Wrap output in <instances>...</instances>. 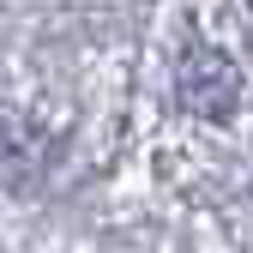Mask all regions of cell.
<instances>
[{"instance_id": "6da1fadb", "label": "cell", "mask_w": 253, "mask_h": 253, "mask_svg": "<svg viewBox=\"0 0 253 253\" xmlns=\"http://www.w3.org/2000/svg\"><path fill=\"white\" fill-rule=\"evenodd\" d=\"M175 90H181V109H193L205 121H229L235 97H241V73L223 48L211 42H193L181 54V73H175Z\"/></svg>"}]
</instances>
